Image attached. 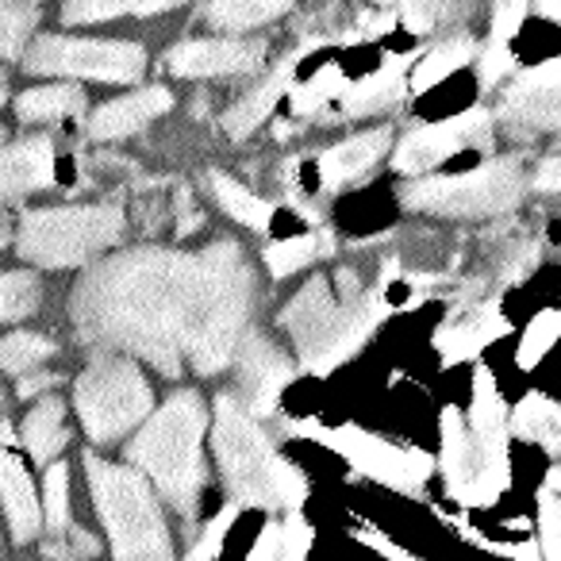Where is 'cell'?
<instances>
[{
	"instance_id": "10",
	"label": "cell",
	"mask_w": 561,
	"mask_h": 561,
	"mask_svg": "<svg viewBox=\"0 0 561 561\" xmlns=\"http://www.w3.org/2000/svg\"><path fill=\"white\" fill-rule=\"evenodd\" d=\"M285 431L331 446V450L343 454L358 473H366L369 481H381L397 492H408V496H415V492L427 484L431 469H435V461L423 450H415V446H397L381 435L351 427V423H346V427H323V423H312V420H305V423L293 420V423H285Z\"/></svg>"
},
{
	"instance_id": "47",
	"label": "cell",
	"mask_w": 561,
	"mask_h": 561,
	"mask_svg": "<svg viewBox=\"0 0 561 561\" xmlns=\"http://www.w3.org/2000/svg\"><path fill=\"white\" fill-rule=\"evenodd\" d=\"M530 185H535V193H561V154L546 158Z\"/></svg>"
},
{
	"instance_id": "28",
	"label": "cell",
	"mask_w": 561,
	"mask_h": 561,
	"mask_svg": "<svg viewBox=\"0 0 561 561\" xmlns=\"http://www.w3.org/2000/svg\"><path fill=\"white\" fill-rule=\"evenodd\" d=\"M473 39H469L466 32L450 35V39H443L438 47H431L427 55L420 58V66L412 70V89L415 93H423V89L438 85L443 78H450L454 70H461V66L473 62Z\"/></svg>"
},
{
	"instance_id": "46",
	"label": "cell",
	"mask_w": 561,
	"mask_h": 561,
	"mask_svg": "<svg viewBox=\"0 0 561 561\" xmlns=\"http://www.w3.org/2000/svg\"><path fill=\"white\" fill-rule=\"evenodd\" d=\"M354 535H358V542H366V546H374L377 553H385V558L389 561H420L415 558V553H408V550H400L397 542H389V538L381 535V530H354Z\"/></svg>"
},
{
	"instance_id": "43",
	"label": "cell",
	"mask_w": 561,
	"mask_h": 561,
	"mask_svg": "<svg viewBox=\"0 0 561 561\" xmlns=\"http://www.w3.org/2000/svg\"><path fill=\"white\" fill-rule=\"evenodd\" d=\"M308 550H312V523H308L300 512H293L289 523H285V538H280L277 561H308Z\"/></svg>"
},
{
	"instance_id": "41",
	"label": "cell",
	"mask_w": 561,
	"mask_h": 561,
	"mask_svg": "<svg viewBox=\"0 0 561 561\" xmlns=\"http://www.w3.org/2000/svg\"><path fill=\"white\" fill-rule=\"evenodd\" d=\"M234 515H239V504H227L224 512H219L216 519L204 527V535L196 538V546L188 550L185 561H216L219 550H224V538H227V530H231Z\"/></svg>"
},
{
	"instance_id": "42",
	"label": "cell",
	"mask_w": 561,
	"mask_h": 561,
	"mask_svg": "<svg viewBox=\"0 0 561 561\" xmlns=\"http://www.w3.org/2000/svg\"><path fill=\"white\" fill-rule=\"evenodd\" d=\"M527 4H530V0H496V4H492V35H489V43L507 47V43H512V35L519 32L523 16H527Z\"/></svg>"
},
{
	"instance_id": "44",
	"label": "cell",
	"mask_w": 561,
	"mask_h": 561,
	"mask_svg": "<svg viewBox=\"0 0 561 561\" xmlns=\"http://www.w3.org/2000/svg\"><path fill=\"white\" fill-rule=\"evenodd\" d=\"M507 70H512V50L500 47V43H484L481 58H477V78H481V85L484 89L500 85Z\"/></svg>"
},
{
	"instance_id": "36",
	"label": "cell",
	"mask_w": 561,
	"mask_h": 561,
	"mask_svg": "<svg viewBox=\"0 0 561 561\" xmlns=\"http://www.w3.org/2000/svg\"><path fill=\"white\" fill-rule=\"evenodd\" d=\"M35 9L24 0H0V58H20L35 32Z\"/></svg>"
},
{
	"instance_id": "9",
	"label": "cell",
	"mask_w": 561,
	"mask_h": 561,
	"mask_svg": "<svg viewBox=\"0 0 561 561\" xmlns=\"http://www.w3.org/2000/svg\"><path fill=\"white\" fill-rule=\"evenodd\" d=\"M438 466L446 492L466 507H489L507 489V431H473L458 408H443Z\"/></svg>"
},
{
	"instance_id": "2",
	"label": "cell",
	"mask_w": 561,
	"mask_h": 561,
	"mask_svg": "<svg viewBox=\"0 0 561 561\" xmlns=\"http://www.w3.org/2000/svg\"><path fill=\"white\" fill-rule=\"evenodd\" d=\"M204 431H208V408H204L201 392L181 389L127 443V461L142 469L154 481L158 496L170 500L173 512L185 519L196 515V500L208 481Z\"/></svg>"
},
{
	"instance_id": "50",
	"label": "cell",
	"mask_w": 561,
	"mask_h": 561,
	"mask_svg": "<svg viewBox=\"0 0 561 561\" xmlns=\"http://www.w3.org/2000/svg\"><path fill=\"white\" fill-rule=\"evenodd\" d=\"M535 9L542 12V16H550L561 24V0H535Z\"/></svg>"
},
{
	"instance_id": "21",
	"label": "cell",
	"mask_w": 561,
	"mask_h": 561,
	"mask_svg": "<svg viewBox=\"0 0 561 561\" xmlns=\"http://www.w3.org/2000/svg\"><path fill=\"white\" fill-rule=\"evenodd\" d=\"M408 66H412V55H397V58H385L381 70H374L369 78L354 81L346 85L343 93V116L358 119V116H374V112H385L392 104L404 101L408 93Z\"/></svg>"
},
{
	"instance_id": "22",
	"label": "cell",
	"mask_w": 561,
	"mask_h": 561,
	"mask_svg": "<svg viewBox=\"0 0 561 561\" xmlns=\"http://www.w3.org/2000/svg\"><path fill=\"white\" fill-rule=\"evenodd\" d=\"M297 58H300V50H297V55L285 58V62H277V70H273L270 78L262 81V85L250 89V93L242 96V101L234 104V108L224 116V127H227V135H231L234 142L247 139V135L254 131V127L262 124V119L270 116L273 108H277L280 96L289 93L293 73H297Z\"/></svg>"
},
{
	"instance_id": "11",
	"label": "cell",
	"mask_w": 561,
	"mask_h": 561,
	"mask_svg": "<svg viewBox=\"0 0 561 561\" xmlns=\"http://www.w3.org/2000/svg\"><path fill=\"white\" fill-rule=\"evenodd\" d=\"M147 66V50L139 43H89L43 35L27 47V73H66L89 81H135Z\"/></svg>"
},
{
	"instance_id": "3",
	"label": "cell",
	"mask_w": 561,
	"mask_h": 561,
	"mask_svg": "<svg viewBox=\"0 0 561 561\" xmlns=\"http://www.w3.org/2000/svg\"><path fill=\"white\" fill-rule=\"evenodd\" d=\"M211 446H216L219 477L239 507H289L300 512L308 500V481L297 466L273 450L262 423L242 408V400L219 397L216 423H211Z\"/></svg>"
},
{
	"instance_id": "52",
	"label": "cell",
	"mask_w": 561,
	"mask_h": 561,
	"mask_svg": "<svg viewBox=\"0 0 561 561\" xmlns=\"http://www.w3.org/2000/svg\"><path fill=\"white\" fill-rule=\"evenodd\" d=\"M4 96H9V85H4V78H0V104H4Z\"/></svg>"
},
{
	"instance_id": "54",
	"label": "cell",
	"mask_w": 561,
	"mask_h": 561,
	"mask_svg": "<svg viewBox=\"0 0 561 561\" xmlns=\"http://www.w3.org/2000/svg\"><path fill=\"white\" fill-rule=\"evenodd\" d=\"M0 404H4V392H0Z\"/></svg>"
},
{
	"instance_id": "14",
	"label": "cell",
	"mask_w": 561,
	"mask_h": 561,
	"mask_svg": "<svg viewBox=\"0 0 561 561\" xmlns=\"http://www.w3.org/2000/svg\"><path fill=\"white\" fill-rule=\"evenodd\" d=\"M231 366H234V385H239L242 408H247L254 420L270 415L273 408H277L285 385L297 377V366H293L262 331H247V335H242Z\"/></svg>"
},
{
	"instance_id": "7",
	"label": "cell",
	"mask_w": 561,
	"mask_h": 561,
	"mask_svg": "<svg viewBox=\"0 0 561 561\" xmlns=\"http://www.w3.org/2000/svg\"><path fill=\"white\" fill-rule=\"evenodd\" d=\"M523 188V165L519 158H492L477 170L450 173V178H420L400 188V204L408 211H427V216H450V219H484L504 216L519 204Z\"/></svg>"
},
{
	"instance_id": "51",
	"label": "cell",
	"mask_w": 561,
	"mask_h": 561,
	"mask_svg": "<svg viewBox=\"0 0 561 561\" xmlns=\"http://www.w3.org/2000/svg\"><path fill=\"white\" fill-rule=\"evenodd\" d=\"M9 247V224H4V219H0V250Z\"/></svg>"
},
{
	"instance_id": "5",
	"label": "cell",
	"mask_w": 561,
	"mask_h": 561,
	"mask_svg": "<svg viewBox=\"0 0 561 561\" xmlns=\"http://www.w3.org/2000/svg\"><path fill=\"white\" fill-rule=\"evenodd\" d=\"M85 477L93 504L108 527L116 561H173V542L150 481L131 466H112L85 450Z\"/></svg>"
},
{
	"instance_id": "25",
	"label": "cell",
	"mask_w": 561,
	"mask_h": 561,
	"mask_svg": "<svg viewBox=\"0 0 561 561\" xmlns=\"http://www.w3.org/2000/svg\"><path fill=\"white\" fill-rule=\"evenodd\" d=\"M507 427H512V435L546 446V450L561 461V408L558 404H550V400H542V397H527L512 412Z\"/></svg>"
},
{
	"instance_id": "27",
	"label": "cell",
	"mask_w": 561,
	"mask_h": 561,
	"mask_svg": "<svg viewBox=\"0 0 561 561\" xmlns=\"http://www.w3.org/2000/svg\"><path fill=\"white\" fill-rule=\"evenodd\" d=\"M185 4V0H66V24H104L116 16H158Z\"/></svg>"
},
{
	"instance_id": "53",
	"label": "cell",
	"mask_w": 561,
	"mask_h": 561,
	"mask_svg": "<svg viewBox=\"0 0 561 561\" xmlns=\"http://www.w3.org/2000/svg\"><path fill=\"white\" fill-rule=\"evenodd\" d=\"M381 4H392V0H381ZM397 4H400V0H397Z\"/></svg>"
},
{
	"instance_id": "31",
	"label": "cell",
	"mask_w": 561,
	"mask_h": 561,
	"mask_svg": "<svg viewBox=\"0 0 561 561\" xmlns=\"http://www.w3.org/2000/svg\"><path fill=\"white\" fill-rule=\"evenodd\" d=\"M335 250V239L328 231L320 234H300V239H285V242H270L265 247V265H270L273 277H289V273L305 270L308 262L331 254Z\"/></svg>"
},
{
	"instance_id": "23",
	"label": "cell",
	"mask_w": 561,
	"mask_h": 561,
	"mask_svg": "<svg viewBox=\"0 0 561 561\" xmlns=\"http://www.w3.org/2000/svg\"><path fill=\"white\" fill-rule=\"evenodd\" d=\"M293 9V0H211L204 20L208 27L227 35H247L254 27H265L273 20H280Z\"/></svg>"
},
{
	"instance_id": "19",
	"label": "cell",
	"mask_w": 561,
	"mask_h": 561,
	"mask_svg": "<svg viewBox=\"0 0 561 561\" xmlns=\"http://www.w3.org/2000/svg\"><path fill=\"white\" fill-rule=\"evenodd\" d=\"M389 147H392V131H389V127H377V131L354 135V139L331 147L328 154L320 158L323 185H328L331 193H339V188L351 185V181L366 178V173L374 170V165L381 162L385 154H389Z\"/></svg>"
},
{
	"instance_id": "49",
	"label": "cell",
	"mask_w": 561,
	"mask_h": 561,
	"mask_svg": "<svg viewBox=\"0 0 561 561\" xmlns=\"http://www.w3.org/2000/svg\"><path fill=\"white\" fill-rule=\"evenodd\" d=\"M50 385H58V374H27L24 381H20V397L32 400V397H39V392H47Z\"/></svg>"
},
{
	"instance_id": "8",
	"label": "cell",
	"mask_w": 561,
	"mask_h": 561,
	"mask_svg": "<svg viewBox=\"0 0 561 561\" xmlns=\"http://www.w3.org/2000/svg\"><path fill=\"white\" fill-rule=\"evenodd\" d=\"M73 404H78V415L93 443H116L119 435L147 420L154 397H150L142 369L127 354L96 351L85 374L78 377Z\"/></svg>"
},
{
	"instance_id": "16",
	"label": "cell",
	"mask_w": 561,
	"mask_h": 561,
	"mask_svg": "<svg viewBox=\"0 0 561 561\" xmlns=\"http://www.w3.org/2000/svg\"><path fill=\"white\" fill-rule=\"evenodd\" d=\"M265 62V39H193L170 55V73L178 78H224L254 73Z\"/></svg>"
},
{
	"instance_id": "26",
	"label": "cell",
	"mask_w": 561,
	"mask_h": 561,
	"mask_svg": "<svg viewBox=\"0 0 561 561\" xmlns=\"http://www.w3.org/2000/svg\"><path fill=\"white\" fill-rule=\"evenodd\" d=\"M208 185H211V193H216L219 208H224L231 219H239L242 227H250V231H265V227L273 224V204L262 201L257 193H250V188H242L239 181H231L227 173L211 170Z\"/></svg>"
},
{
	"instance_id": "33",
	"label": "cell",
	"mask_w": 561,
	"mask_h": 561,
	"mask_svg": "<svg viewBox=\"0 0 561 561\" xmlns=\"http://www.w3.org/2000/svg\"><path fill=\"white\" fill-rule=\"evenodd\" d=\"M55 351H58V343H50L47 335L20 331V335L0 339V369H9V374H32V369L43 366Z\"/></svg>"
},
{
	"instance_id": "40",
	"label": "cell",
	"mask_w": 561,
	"mask_h": 561,
	"mask_svg": "<svg viewBox=\"0 0 561 561\" xmlns=\"http://www.w3.org/2000/svg\"><path fill=\"white\" fill-rule=\"evenodd\" d=\"M101 553V542H96L89 530L70 527L66 535H55V542H43V558L50 561H89Z\"/></svg>"
},
{
	"instance_id": "37",
	"label": "cell",
	"mask_w": 561,
	"mask_h": 561,
	"mask_svg": "<svg viewBox=\"0 0 561 561\" xmlns=\"http://www.w3.org/2000/svg\"><path fill=\"white\" fill-rule=\"evenodd\" d=\"M43 523H47L50 535H66L73 527L70 523V469L58 461V466L47 469V484H43Z\"/></svg>"
},
{
	"instance_id": "29",
	"label": "cell",
	"mask_w": 561,
	"mask_h": 561,
	"mask_svg": "<svg viewBox=\"0 0 561 561\" xmlns=\"http://www.w3.org/2000/svg\"><path fill=\"white\" fill-rule=\"evenodd\" d=\"M81 108H85V93H81V85H43V89H27V93L16 101V116L27 119V124L78 116Z\"/></svg>"
},
{
	"instance_id": "45",
	"label": "cell",
	"mask_w": 561,
	"mask_h": 561,
	"mask_svg": "<svg viewBox=\"0 0 561 561\" xmlns=\"http://www.w3.org/2000/svg\"><path fill=\"white\" fill-rule=\"evenodd\" d=\"M280 538H285V527H277V523H265L262 535L254 538V550H250L247 561H277Z\"/></svg>"
},
{
	"instance_id": "18",
	"label": "cell",
	"mask_w": 561,
	"mask_h": 561,
	"mask_svg": "<svg viewBox=\"0 0 561 561\" xmlns=\"http://www.w3.org/2000/svg\"><path fill=\"white\" fill-rule=\"evenodd\" d=\"M50 181H55V147H50V139L35 135V139L0 147V201L39 193Z\"/></svg>"
},
{
	"instance_id": "35",
	"label": "cell",
	"mask_w": 561,
	"mask_h": 561,
	"mask_svg": "<svg viewBox=\"0 0 561 561\" xmlns=\"http://www.w3.org/2000/svg\"><path fill=\"white\" fill-rule=\"evenodd\" d=\"M469 427L473 431H512L507 427V412H504V400L496 392V381L489 377V369H477L473 377V408H469Z\"/></svg>"
},
{
	"instance_id": "34",
	"label": "cell",
	"mask_w": 561,
	"mask_h": 561,
	"mask_svg": "<svg viewBox=\"0 0 561 561\" xmlns=\"http://www.w3.org/2000/svg\"><path fill=\"white\" fill-rule=\"evenodd\" d=\"M43 289L35 273H0V323L24 320L39 308Z\"/></svg>"
},
{
	"instance_id": "24",
	"label": "cell",
	"mask_w": 561,
	"mask_h": 561,
	"mask_svg": "<svg viewBox=\"0 0 561 561\" xmlns=\"http://www.w3.org/2000/svg\"><path fill=\"white\" fill-rule=\"evenodd\" d=\"M70 443L66 431V412L55 397H43L24 420V446L35 461H50L62 446Z\"/></svg>"
},
{
	"instance_id": "4",
	"label": "cell",
	"mask_w": 561,
	"mask_h": 561,
	"mask_svg": "<svg viewBox=\"0 0 561 561\" xmlns=\"http://www.w3.org/2000/svg\"><path fill=\"white\" fill-rule=\"evenodd\" d=\"M389 312H392V300L385 285H377L374 293H362V297L346 300L331 293L328 277H312L305 289L285 305L280 328L293 335L305 369L323 377L335 366H343L346 358H354V354L366 346V339L381 328Z\"/></svg>"
},
{
	"instance_id": "20",
	"label": "cell",
	"mask_w": 561,
	"mask_h": 561,
	"mask_svg": "<svg viewBox=\"0 0 561 561\" xmlns=\"http://www.w3.org/2000/svg\"><path fill=\"white\" fill-rule=\"evenodd\" d=\"M500 335H507V320L496 312V305H477L466 316H454L435 335V346L446 366H454V362H466L473 354H481Z\"/></svg>"
},
{
	"instance_id": "13",
	"label": "cell",
	"mask_w": 561,
	"mask_h": 561,
	"mask_svg": "<svg viewBox=\"0 0 561 561\" xmlns=\"http://www.w3.org/2000/svg\"><path fill=\"white\" fill-rule=\"evenodd\" d=\"M492 147V116L484 108L461 112L454 119H443V124H427L415 127L400 139L397 154H392V165L400 173H427L435 165H443L446 158L461 154V150H484Z\"/></svg>"
},
{
	"instance_id": "32",
	"label": "cell",
	"mask_w": 561,
	"mask_h": 561,
	"mask_svg": "<svg viewBox=\"0 0 561 561\" xmlns=\"http://www.w3.org/2000/svg\"><path fill=\"white\" fill-rule=\"evenodd\" d=\"M343 93H346L343 70H339V66H323L305 85H293L289 96H293V112H297V116H316V112L328 108L331 101H343Z\"/></svg>"
},
{
	"instance_id": "1",
	"label": "cell",
	"mask_w": 561,
	"mask_h": 561,
	"mask_svg": "<svg viewBox=\"0 0 561 561\" xmlns=\"http://www.w3.org/2000/svg\"><path fill=\"white\" fill-rule=\"evenodd\" d=\"M254 308V270L234 242L185 254L139 247L96 262L70 297L73 328L96 351H119L181 377L231 366Z\"/></svg>"
},
{
	"instance_id": "15",
	"label": "cell",
	"mask_w": 561,
	"mask_h": 561,
	"mask_svg": "<svg viewBox=\"0 0 561 561\" xmlns=\"http://www.w3.org/2000/svg\"><path fill=\"white\" fill-rule=\"evenodd\" d=\"M12 443H16L12 423L0 420V500H4L12 538L20 546H27L47 523H43V504H39V492H35L32 473H27L24 458L12 450Z\"/></svg>"
},
{
	"instance_id": "12",
	"label": "cell",
	"mask_w": 561,
	"mask_h": 561,
	"mask_svg": "<svg viewBox=\"0 0 561 561\" xmlns=\"http://www.w3.org/2000/svg\"><path fill=\"white\" fill-rule=\"evenodd\" d=\"M496 124L515 139L561 131V62L527 70L504 89L496 104Z\"/></svg>"
},
{
	"instance_id": "6",
	"label": "cell",
	"mask_w": 561,
	"mask_h": 561,
	"mask_svg": "<svg viewBox=\"0 0 561 561\" xmlns=\"http://www.w3.org/2000/svg\"><path fill=\"white\" fill-rule=\"evenodd\" d=\"M127 231L119 204H70V208H39L20 219L16 247L27 262L62 270L85 265L101 250L116 247Z\"/></svg>"
},
{
	"instance_id": "30",
	"label": "cell",
	"mask_w": 561,
	"mask_h": 561,
	"mask_svg": "<svg viewBox=\"0 0 561 561\" xmlns=\"http://www.w3.org/2000/svg\"><path fill=\"white\" fill-rule=\"evenodd\" d=\"M473 12V0H400V24L412 35H435Z\"/></svg>"
},
{
	"instance_id": "48",
	"label": "cell",
	"mask_w": 561,
	"mask_h": 561,
	"mask_svg": "<svg viewBox=\"0 0 561 561\" xmlns=\"http://www.w3.org/2000/svg\"><path fill=\"white\" fill-rule=\"evenodd\" d=\"M397 12L392 9H381V12H366L362 16V32H366V39H377V35H385V32H392L397 27Z\"/></svg>"
},
{
	"instance_id": "17",
	"label": "cell",
	"mask_w": 561,
	"mask_h": 561,
	"mask_svg": "<svg viewBox=\"0 0 561 561\" xmlns=\"http://www.w3.org/2000/svg\"><path fill=\"white\" fill-rule=\"evenodd\" d=\"M173 108V96L170 89L162 85H150V89H139L131 96H119V101H108L89 116V139H124V135H135L139 127H147L150 119L165 116Z\"/></svg>"
},
{
	"instance_id": "39",
	"label": "cell",
	"mask_w": 561,
	"mask_h": 561,
	"mask_svg": "<svg viewBox=\"0 0 561 561\" xmlns=\"http://www.w3.org/2000/svg\"><path fill=\"white\" fill-rule=\"evenodd\" d=\"M538 550H542V561H561V492L542 489V500H538Z\"/></svg>"
},
{
	"instance_id": "38",
	"label": "cell",
	"mask_w": 561,
	"mask_h": 561,
	"mask_svg": "<svg viewBox=\"0 0 561 561\" xmlns=\"http://www.w3.org/2000/svg\"><path fill=\"white\" fill-rule=\"evenodd\" d=\"M561 339V312H538L530 320V328L523 331V343H519V366L530 369L553 343Z\"/></svg>"
}]
</instances>
